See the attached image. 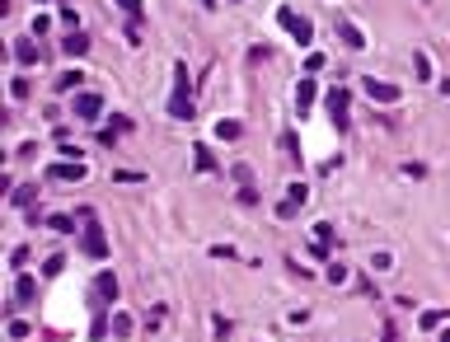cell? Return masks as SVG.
I'll use <instances>...</instances> for the list:
<instances>
[{"mask_svg":"<svg viewBox=\"0 0 450 342\" xmlns=\"http://www.w3.org/2000/svg\"><path fill=\"white\" fill-rule=\"evenodd\" d=\"M75 216H80V253L85 258H108V235H103V225H99V211L94 206H75Z\"/></svg>","mask_w":450,"mask_h":342,"instance_id":"obj_1","label":"cell"},{"mask_svg":"<svg viewBox=\"0 0 450 342\" xmlns=\"http://www.w3.org/2000/svg\"><path fill=\"white\" fill-rule=\"evenodd\" d=\"M324 99H328V113H333V127H338V132H347V122H352V94H347V85H333Z\"/></svg>","mask_w":450,"mask_h":342,"instance_id":"obj_2","label":"cell"},{"mask_svg":"<svg viewBox=\"0 0 450 342\" xmlns=\"http://www.w3.org/2000/svg\"><path fill=\"white\" fill-rule=\"evenodd\" d=\"M277 19L281 23H286V33H291L295 38V43H315V23H310V19H300V14H291V10H286V5H281V10H277Z\"/></svg>","mask_w":450,"mask_h":342,"instance_id":"obj_3","label":"cell"},{"mask_svg":"<svg viewBox=\"0 0 450 342\" xmlns=\"http://www.w3.org/2000/svg\"><path fill=\"white\" fill-rule=\"evenodd\" d=\"M361 90L371 94L375 103H399V99H404V90H399V85H389V80H375V75H371L366 85H361Z\"/></svg>","mask_w":450,"mask_h":342,"instance_id":"obj_4","label":"cell"},{"mask_svg":"<svg viewBox=\"0 0 450 342\" xmlns=\"http://www.w3.org/2000/svg\"><path fill=\"white\" fill-rule=\"evenodd\" d=\"M47 173H52L56 183H80V178H85V160H61V164H52Z\"/></svg>","mask_w":450,"mask_h":342,"instance_id":"obj_5","label":"cell"},{"mask_svg":"<svg viewBox=\"0 0 450 342\" xmlns=\"http://www.w3.org/2000/svg\"><path fill=\"white\" fill-rule=\"evenodd\" d=\"M14 61H19V66H38V61H43L33 38H14Z\"/></svg>","mask_w":450,"mask_h":342,"instance_id":"obj_6","label":"cell"},{"mask_svg":"<svg viewBox=\"0 0 450 342\" xmlns=\"http://www.w3.org/2000/svg\"><path fill=\"white\" fill-rule=\"evenodd\" d=\"M315 99H319V90H315V80H310V75H305L300 85H295V113H310V108H315Z\"/></svg>","mask_w":450,"mask_h":342,"instance_id":"obj_7","label":"cell"},{"mask_svg":"<svg viewBox=\"0 0 450 342\" xmlns=\"http://www.w3.org/2000/svg\"><path fill=\"white\" fill-rule=\"evenodd\" d=\"M99 113H103V99H99V94H80V99H75V117H80V122H94Z\"/></svg>","mask_w":450,"mask_h":342,"instance_id":"obj_8","label":"cell"},{"mask_svg":"<svg viewBox=\"0 0 450 342\" xmlns=\"http://www.w3.org/2000/svg\"><path fill=\"white\" fill-rule=\"evenodd\" d=\"M338 43H342V47H352V52H361V47H366V38H361V28H357V23L338 19Z\"/></svg>","mask_w":450,"mask_h":342,"instance_id":"obj_9","label":"cell"},{"mask_svg":"<svg viewBox=\"0 0 450 342\" xmlns=\"http://www.w3.org/2000/svg\"><path fill=\"white\" fill-rule=\"evenodd\" d=\"M132 117H122V113H112L108 117V127H103V132H99V141H103V146H112V141H117V132H132Z\"/></svg>","mask_w":450,"mask_h":342,"instance_id":"obj_10","label":"cell"},{"mask_svg":"<svg viewBox=\"0 0 450 342\" xmlns=\"http://www.w3.org/2000/svg\"><path fill=\"white\" fill-rule=\"evenodd\" d=\"M169 117H174V122H192V117H197V103L192 99H169Z\"/></svg>","mask_w":450,"mask_h":342,"instance_id":"obj_11","label":"cell"},{"mask_svg":"<svg viewBox=\"0 0 450 342\" xmlns=\"http://www.w3.org/2000/svg\"><path fill=\"white\" fill-rule=\"evenodd\" d=\"M61 52H66V57H85V52H90V38H85V33H80V28H75V33H66V43H61Z\"/></svg>","mask_w":450,"mask_h":342,"instance_id":"obj_12","label":"cell"},{"mask_svg":"<svg viewBox=\"0 0 450 342\" xmlns=\"http://www.w3.org/2000/svg\"><path fill=\"white\" fill-rule=\"evenodd\" d=\"M94 296L99 300H117V272H103L99 282H94Z\"/></svg>","mask_w":450,"mask_h":342,"instance_id":"obj_13","label":"cell"},{"mask_svg":"<svg viewBox=\"0 0 450 342\" xmlns=\"http://www.w3.org/2000/svg\"><path fill=\"white\" fill-rule=\"evenodd\" d=\"M216 137H221V141H239V137H244V122H235V117H221V122H216Z\"/></svg>","mask_w":450,"mask_h":342,"instance_id":"obj_14","label":"cell"},{"mask_svg":"<svg viewBox=\"0 0 450 342\" xmlns=\"http://www.w3.org/2000/svg\"><path fill=\"white\" fill-rule=\"evenodd\" d=\"M33 296H38V282H33V277H19V282H14V300H19V305H28Z\"/></svg>","mask_w":450,"mask_h":342,"instance_id":"obj_15","label":"cell"},{"mask_svg":"<svg viewBox=\"0 0 450 342\" xmlns=\"http://www.w3.org/2000/svg\"><path fill=\"white\" fill-rule=\"evenodd\" d=\"M192 164H197V169H202V173H211V169H216V155H211V150L202 146V141L192 146Z\"/></svg>","mask_w":450,"mask_h":342,"instance_id":"obj_16","label":"cell"},{"mask_svg":"<svg viewBox=\"0 0 450 342\" xmlns=\"http://www.w3.org/2000/svg\"><path fill=\"white\" fill-rule=\"evenodd\" d=\"M75 225H80V216H47V230H56V235H70Z\"/></svg>","mask_w":450,"mask_h":342,"instance_id":"obj_17","label":"cell"},{"mask_svg":"<svg viewBox=\"0 0 450 342\" xmlns=\"http://www.w3.org/2000/svg\"><path fill=\"white\" fill-rule=\"evenodd\" d=\"M112 5H117V10H122L132 23H141V14H146V5H141V0H112Z\"/></svg>","mask_w":450,"mask_h":342,"instance_id":"obj_18","label":"cell"},{"mask_svg":"<svg viewBox=\"0 0 450 342\" xmlns=\"http://www.w3.org/2000/svg\"><path fill=\"white\" fill-rule=\"evenodd\" d=\"M70 90H80V70H61L56 75V94H70Z\"/></svg>","mask_w":450,"mask_h":342,"instance_id":"obj_19","label":"cell"},{"mask_svg":"<svg viewBox=\"0 0 450 342\" xmlns=\"http://www.w3.org/2000/svg\"><path fill=\"white\" fill-rule=\"evenodd\" d=\"M441 324H446V309H427V314H422V319H417V328H441Z\"/></svg>","mask_w":450,"mask_h":342,"instance_id":"obj_20","label":"cell"},{"mask_svg":"<svg viewBox=\"0 0 450 342\" xmlns=\"http://www.w3.org/2000/svg\"><path fill=\"white\" fill-rule=\"evenodd\" d=\"M33 197H38V188H33V183H23V188H14V193H10V202L14 206H28Z\"/></svg>","mask_w":450,"mask_h":342,"instance_id":"obj_21","label":"cell"},{"mask_svg":"<svg viewBox=\"0 0 450 342\" xmlns=\"http://www.w3.org/2000/svg\"><path fill=\"white\" fill-rule=\"evenodd\" d=\"M112 333H117V342H122L127 333H132V314H122V309H117V314H112Z\"/></svg>","mask_w":450,"mask_h":342,"instance_id":"obj_22","label":"cell"},{"mask_svg":"<svg viewBox=\"0 0 450 342\" xmlns=\"http://www.w3.org/2000/svg\"><path fill=\"white\" fill-rule=\"evenodd\" d=\"M413 70H417V80H431V57H427V52H417V57H413Z\"/></svg>","mask_w":450,"mask_h":342,"instance_id":"obj_23","label":"cell"},{"mask_svg":"<svg viewBox=\"0 0 450 342\" xmlns=\"http://www.w3.org/2000/svg\"><path fill=\"white\" fill-rule=\"evenodd\" d=\"M347 262H328V282H333V286H342V282H347Z\"/></svg>","mask_w":450,"mask_h":342,"instance_id":"obj_24","label":"cell"},{"mask_svg":"<svg viewBox=\"0 0 450 342\" xmlns=\"http://www.w3.org/2000/svg\"><path fill=\"white\" fill-rule=\"evenodd\" d=\"M164 314H169V309H164V305H150V314H146V328H150V333H155V328H159V324H164Z\"/></svg>","mask_w":450,"mask_h":342,"instance_id":"obj_25","label":"cell"},{"mask_svg":"<svg viewBox=\"0 0 450 342\" xmlns=\"http://www.w3.org/2000/svg\"><path fill=\"white\" fill-rule=\"evenodd\" d=\"M230 173H235V183H239V188H253V169H248V164H235Z\"/></svg>","mask_w":450,"mask_h":342,"instance_id":"obj_26","label":"cell"},{"mask_svg":"<svg viewBox=\"0 0 450 342\" xmlns=\"http://www.w3.org/2000/svg\"><path fill=\"white\" fill-rule=\"evenodd\" d=\"M305 249H310V258H319V262H324L328 253H333V249H328V240H310V244H305Z\"/></svg>","mask_w":450,"mask_h":342,"instance_id":"obj_27","label":"cell"},{"mask_svg":"<svg viewBox=\"0 0 450 342\" xmlns=\"http://www.w3.org/2000/svg\"><path fill=\"white\" fill-rule=\"evenodd\" d=\"M324 66H328L324 52H310V57H305V70H310V75H315V70H324Z\"/></svg>","mask_w":450,"mask_h":342,"instance_id":"obj_28","label":"cell"},{"mask_svg":"<svg viewBox=\"0 0 450 342\" xmlns=\"http://www.w3.org/2000/svg\"><path fill=\"white\" fill-rule=\"evenodd\" d=\"M286 197H291L295 206H305V202H310V188H305V183H291V193H286Z\"/></svg>","mask_w":450,"mask_h":342,"instance_id":"obj_29","label":"cell"},{"mask_svg":"<svg viewBox=\"0 0 450 342\" xmlns=\"http://www.w3.org/2000/svg\"><path fill=\"white\" fill-rule=\"evenodd\" d=\"M146 173H136V169H112V183H141Z\"/></svg>","mask_w":450,"mask_h":342,"instance_id":"obj_30","label":"cell"},{"mask_svg":"<svg viewBox=\"0 0 450 342\" xmlns=\"http://www.w3.org/2000/svg\"><path fill=\"white\" fill-rule=\"evenodd\" d=\"M211 333H216V338H230V319H225V314H216V319H211Z\"/></svg>","mask_w":450,"mask_h":342,"instance_id":"obj_31","label":"cell"},{"mask_svg":"<svg viewBox=\"0 0 450 342\" xmlns=\"http://www.w3.org/2000/svg\"><path fill=\"white\" fill-rule=\"evenodd\" d=\"M277 216H281V220H291V216H295V202H291V197H286V202H277Z\"/></svg>","mask_w":450,"mask_h":342,"instance_id":"obj_32","label":"cell"},{"mask_svg":"<svg viewBox=\"0 0 450 342\" xmlns=\"http://www.w3.org/2000/svg\"><path fill=\"white\" fill-rule=\"evenodd\" d=\"M47 28H52V19H47V14H38V19H33V38H43Z\"/></svg>","mask_w":450,"mask_h":342,"instance_id":"obj_33","label":"cell"},{"mask_svg":"<svg viewBox=\"0 0 450 342\" xmlns=\"http://www.w3.org/2000/svg\"><path fill=\"white\" fill-rule=\"evenodd\" d=\"M202 5H206V10H216V0H202Z\"/></svg>","mask_w":450,"mask_h":342,"instance_id":"obj_34","label":"cell"},{"mask_svg":"<svg viewBox=\"0 0 450 342\" xmlns=\"http://www.w3.org/2000/svg\"><path fill=\"white\" fill-rule=\"evenodd\" d=\"M441 342H450V328H446V333H441Z\"/></svg>","mask_w":450,"mask_h":342,"instance_id":"obj_35","label":"cell"},{"mask_svg":"<svg viewBox=\"0 0 450 342\" xmlns=\"http://www.w3.org/2000/svg\"><path fill=\"white\" fill-rule=\"evenodd\" d=\"M38 5H52V0H38Z\"/></svg>","mask_w":450,"mask_h":342,"instance_id":"obj_36","label":"cell"}]
</instances>
